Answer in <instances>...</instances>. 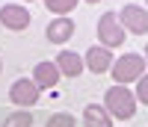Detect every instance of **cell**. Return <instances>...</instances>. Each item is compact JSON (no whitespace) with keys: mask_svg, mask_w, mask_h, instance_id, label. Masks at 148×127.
<instances>
[{"mask_svg":"<svg viewBox=\"0 0 148 127\" xmlns=\"http://www.w3.org/2000/svg\"><path fill=\"white\" fill-rule=\"evenodd\" d=\"M113 121H130L136 115V98L127 86H110L104 92V104H101Z\"/></svg>","mask_w":148,"mask_h":127,"instance_id":"cell-1","label":"cell"},{"mask_svg":"<svg viewBox=\"0 0 148 127\" xmlns=\"http://www.w3.org/2000/svg\"><path fill=\"white\" fill-rule=\"evenodd\" d=\"M145 56L142 53H121L119 59H113V68H110V74H113V83L116 86H127V83H136L142 74H145Z\"/></svg>","mask_w":148,"mask_h":127,"instance_id":"cell-2","label":"cell"},{"mask_svg":"<svg viewBox=\"0 0 148 127\" xmlns=\"http://www.w3.org/2000/svg\"><path fill=\"white\" fill-rule=\"evenodd\" d=\"M125 39H127V33H125V27L119 21V12H104L98 18V44L113 50V47L125 44Z\"/></svg>","mask_w":148,"mask_h":127,"instance_id":"cell-3","label":"cell"},{"mask_svg":"<svg viewBox=\"0 0 148 127\" xmlns=\"http://www.w3.org/2000/svg\"><path fill=\"white\" fill-rule=\"evenodd\" d=\"M39 98H42V89L33 83V77H18L15 83L9 86V100H12L15 107H21V109L36 107V104H39Z\"/></svg>","mask_w":148,"mask_h":127,"instance_id":"cell-4","label":"cell"},{"mask_svg":"<svg viewBox=\"0 0 148 127\" xmlns=\"http://www.w3.org/2000/svg\"><path fill=\"white\" fill-rule=\"evenodd\" d=\"M119 21L125 27V33H133V36L148 33V9H142L139 3H125L119 9Z\"/></svg>","mask_w":148,"mask_h":127,"instance_id":"cell-5","label":"cell"},{"mask_svg":"<svg viewBox=\"0 0 148 127\" xmlns=\"http://www.w3.org/2000/svg\"><path fill=\"white\" fill-rule=\"evenodd\" d=\"M30 21H33V15L24 3H3L0 6V24L12 33H24L30 27Z\"/></svg>","mask_w":148,"mask_h":127,"instance_id":"cell-6","label":"cell"},{"mask_svg":"<svg viewBox=\"0 0 148 127\" xmlns=\"http://www.w3.org/2000/svg\"><path fill=\"white\" fill-rule=\"evenodd\" d=\"M113 50H107L101 44H92L89 50H86V56H83V65L86 71H92V74H107L110 68H113Z\"/></svg>","mask_w":148,"mask_h":127,"instance_id":"cell-7","label":"cell"},{"mask_svg":"<svg viewBox=\"0 0 148 127\" xmlns=\"http://www.w3.org/2000/svg\"><path fill=\"white\" fill-rule=\"evenodd\" d=\"M74 30H77V24H74V18H53L51 24L45 27V36H47V42L51 44H65Z\"/></svg>","mask_w":148,"mask_h":127,"instance_id":"cell-8","label":"cell"},{"mask_svg":"<svg viewBox=\"0 0 148 127\" xmlns=\"http://www.w3.org/2000/svg\"><path fill=\"white\" fill-rule=\"evenodd\" d=\"M53 62H56V68H59V74H62V77H80V74L86 71L83 56L74 53V50H59Z\"/></svg>","mask_w":148,"mask_h":127,"instance_id":"cell-9","label":"cell"},{"mask_svg":"<svg viewBox=\"0 0 148 127\" xmlns=\"http://www.w3.org/2000/svg\"><path fill=\"white\" fill-rule=\"evenodd\" d=\"M59 80H62V74H59V68H56V62H53V59L39 62V65L33 68V83L39 86V89H53Z\"/></svg>","mask_w":148,"mask_h":127,"instance_id":"cell-10","label":"cell"},{"mask_svg":"<svg viewBox=\"0 0 148 127\" xmlns=\"http://www.w3.org/2000/svg\"><path fill=\"white\" fill-rule=\"evenodd\" d=\"M83 124L86 127H113V118L101 104H89L83 109Z\"/></svg>","mask_w":148,"mask_h":127,"instance_id":"cell-11","label":"cell"},{"mask_svg":"<svg viewBox=\"0 0 148 127\" xmlns=\"http://www.w3.org/2000/svg\"><path fill=\"white\" fill-rule=\"evenodd\" d=\"M77 3H80V0H45L47 12H53L56 18H68V12L77 9Z\"/></svg>","mask_w":148,"mask_h":127,"instance_id":"cell-12","label":"cell"},{"mask_svg":"<svg viewBox=\"0 0 148 127\" xmlns=\"http://www.w3.org/2000/svg\"><path fill=\"white\" fill-rule=\"evenodd\" d=\"M3 127H33V112L30 109H15L12 115H6Z\"/></svg>","mask_w":148,"mask_h":127,"instance_id":"cell-13","label":"cell"},{"mask_svg":"<svg viewBox=\"0 0 148 127\" xmlns=\"http://www.w3.org/2000/svg\"><path fill=\"white\" fill-rule=\"evenodd\" d=\"M45 127H77V118H74L71 112H53Z\"/></svg>","mask_w":148,"mask_h":127,"instance_id":"cell-14","label":"cell"},{"mask_svg":"<svg viewBox=\"0 0 148 127\" xmlns=\"http://www.w3.org/2000/svg\"><path fill=\"white\" fill-rule=\"evenodd\" d=\"M133 98H136V104L148 107V74H142V77L136 80V89H133Z\"/></svg>","mask_w":148,"mask_h":127,"instance_id":"cell-15","label":"cell"},{"mask_svg":"<svg viewBox=\"0 0 148 127\" xmlns=\"http://www.w3.org/2000/svg\"><path fill=\"white\" fill-rule=\"evenodd\" d=\"M142 56H145V65H148V44H145V50H142Z\"/></svg>","mask_w":148,"mask_h":127,"instance_id":"cell-16","label":"cell"},{"mask_svg":"<svg viewBox=\"0 0 148 127\" xmlns=\"http://www.w3.org/2000/svg\"><path fill=\"white\" fill-rule=\"evenodd\" d=\"M86 3H92V6H95V3H101V0H86Z\"/></svg>","mask_w":148,"mask_h":127,"instance_id":"cell-17","label":"cell"},{"mask_svg":"<svg viewBox=\"0 0 148 127\" xmlns=\"http://www.w3.org/2000/svg\"><path fill=\"white\" fill-rule=\"evenodd\" d=\"M0 74H3V59H0Z\"/></svg>","mask_w":148,"mask_h":127,"instance_id":"cell-18","label":"cell"},{"mask_svg":"<svg viewBox=\"0 0 148 127\" xmlns=\"http://www.w3.org/2000/svg\"><path fill=\"white\" fill-rule=\"evenodd\" d=\"M21 3H30V0H21Z\"/></svg>","mask_w":148,"mask_h":127,"instance_id":"cell-19","label":"cell"},{"mask_svg":"<svg viewBox=\"0 0 148 127\" xmlns=\"http://www.w3.org/2000/svg\"><path fill=\"white\" fill-rule=\"evenodd\" d=\"M145 9H148V0H145Z\"/></svg>","mask_w":148,"mask_h":127,"instance_id":"cell-20","label":"cell"}]
</instances>
